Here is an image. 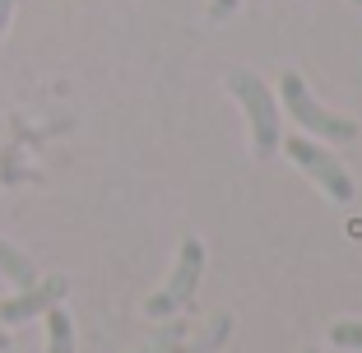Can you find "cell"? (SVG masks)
<instances>
[{"label":"cell","mask_w":362,"mask_h":353,"mask_svg":"<svg viewBox=\"0 0 362 353\" xmlns=\"http://www.w3.org/2000/svg\"><path fill=\"white\" fill-rule=\"evenodd\" d=\"M228 88H233V98L242 103V112H246L256 158H274V154H279V103H274V93L265 88V79H260L256 70H233V75H228Z\"/></svg>","instance_id":"6da1fadb"},{"label":"cell","mask_w":362,"mask_h":353,"mask_svg":"<svg viewBox=\"0 0 362 353\" xmlns=\"http://www.w3.org/2000/svg\"><path fill=\"white\" fill-rule=\"evenodd\" d=\"M177 335H181V325H172L168 335H158V340H149L139 353H172V344H177Z\"/></svg>","instance_id":"30bf717a"},{"label":"cell","mask_w":362,"mask_h":353,"mask_svg":"<svg viewBox=\"0 0 362 353\" xmlns=\"http://www.w3.org/2000/svg\"><path fill=\"white\" fill-rule=\"evenodd\" d=\"M0 274L10 279V284H19V289H33V284H37V265H33L14 242H5V237H0Z\"/></svg>","instance_id":"8992f818"},{"label":"cell","mask_w":362,"mask_h":353,"mask_svg":"<svg viewBox=\"0 0 362 353\" xmlns=\"http://www.w3.org/2000/svg\"><path fill=\"white\" fill-rule=\"evenodd\" d=\"M233 10H242V0H209V19H228Z\"/></svg>","instance_id":"8fae6325"},{"label":"cell","mask_w":362,"mask_h":353,"mask_svg":"<svg viewBox=\"0 0 362 353\" xmlns=\"http://www.w3.org/2000/svg\"><path fill=\"white\" fill-rule=\"evenodd\" d=\"M353 5H362V0H353Z\"/></svg>","instance_id":"9a60e30c"},{"label":"cell","mask_w":362,"mask_h":353,"mask_svg":"<svg viewBox=\"0 0 362 353\" xmlns=\"http://www.w3.org/2000/svg\"><path fill=\"white\" fill-rule=\"evenodd\" d=\"M228 330H233V316H228V311H218V316L209 321V330H204L200 340H195V344H172V353H214L218 344L228 340Z\"/></svg>","instance_id":"ba28073f"},{"label":"cell","mask_w":362,"mask_h":353,"mask_svg":"<svg viewBox=\"0 0 362 353\" xmlns=\"http://www.w3.org/2000/svg\"><path fill=\"white\" fill-rule=\"evenodd\" d=\"M5 349H10V340H5V325H0V353H5Z\"/></svg>","instance_id":"4fadbf2b"},{"label":"cell","mask_w":362,"mask_h":353,"mask_svg":"<svg viewBox=\"0 0 362 353\" xmlns=\"http://www.w3.org/2000/svg\"><path fill=\"white\" fill-rule=\"evenodd\" d=\"M200 279H204V242H200V237H186V242H181V251H177V265H172L168 284H163V289L144 302V316H153V321L177 316V311L195 298Z\"/></svg>","instance_id":"7a4b0ae2"},{"label":"cell","mask_w":362,"mask_h":353,"mask_svg":"<svg viewBox=\"0 0 362 353\" xmlns=\"http://www.w3.org/2000/svg\"><path fill=\"white\" fill-rule=\"evenodd\" d=\"M302 353H316V349H302Z\"/></svg>","instance_id":"5bb4252c"},{"label":"cell","mask_w":362,"mask_h":353,"mask_svg":"<svg viewBox=\"0 0 362 353\" xmlns=\"http://www.w3.org/2000/svg\"><path fill=\"white\" fill-rule=\"evenodd\" d=\"M65 293H70V284H65L61 274L37 279L33 289H19L14 298L0 302V325H19V321H33V316H47L52 307H61Z\"/></svg>","instance_id":"5b68a950"},{"label":"cell","mask_w":362,"mask_h":353,"mask_svg":"<svg viewBox=\"0 0 362 353\" xmlns=\"http://www.w3.org/2000/svg\"><path fill=\"white\" fill-rule=\"evenodd\" d=\"M284 154L298 163V168L307 172V177H311V182H316L325 195H330V200H339V204L353 200V177H349V168H344V163L334 158L330 149H320L316 139L293 135V139H284Z\"/></svg>","instance_id":"277c9868"},{"label":"cell","mask_w":362,"mask_h":353,"mask_svg":"<svg viewBox=\"0 0 362 353\" xmlns=\"http://www.w3.org/2000/svg\"><path fill=\"white\" fill-rule=\"evenodd\" d=\"M330 344L362 353V321H334V325H330Z\"/></svg>","instance_id":"9c48e42d"},{"label":"cell","mask_w":362,"mask_h":353,"mask_svg":"<svg viewBox=\"0 0 362 353\" xmlns=\"http://www.w3.org/2000/svg\"><path fill=\"white\" fill-rule=\"evenodd\" d=\"M279 98H284L288 117L298 121L302 130H316V139H334V144H349L353 135H358V121L353 117H334V112H325L316 103V98L307 93V84H302V75H279Z\"/></svg>","instance_id":"3957f363"},{"label":"cell","mask_w":362,"mask_h":353,"mask_svg":"<svg viewBox=\"0 0 362 353\" xmlns=\"http://www.w3.org/2000/svg\"><path fill=\"white\" fill-rule=\"evenodd\" d=\"M47 353H75V325L61 307L47 311Z\"/></svg>","instance_id":"52a82bcc"},{"label":"cell","mask_w":362,"mask_h":353,"mask_svg":"<svg viewBox=\"0 0 362 353\" xmlns=\"http://www.w3.org/2000/svg\"><path fill=\"white\" fill-rule=\"evenodd\" d=\"M5 23H10V0H0V33H5Z\"/></svg>","instance_id":"7c38bea8"}]
</instances>
